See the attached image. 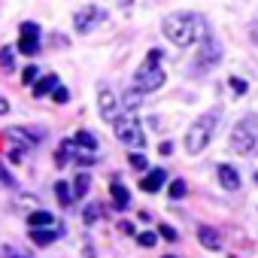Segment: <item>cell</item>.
Wrapping results in <instances>:
<instances>
[{
    "label": "cell",
    "mask_w": 258,
    "mask_h": 258,
    "mask_svg": "<svg viewBox=\"0 0 258 258\" xmlns=\"http://www.w3.org/2000/svg\"><path fill=\"white\" fill-rule=\"evenodd\" d=\"M55 85H58V76H55V73H49V76H37V82H34V97H46V94H52Z\"/></svg>",
    "instance_id": "cell-15"
},
{
    "label": "cell",
    "mask_w": 258,
    "mask_h": 258,
    "mask_svg": "<svg viewBox=\"0 0 258 258\" xmlns=\"http://www.w3.org/2000/svg\"><path fill=\"white\" fill-rule=\"evenodd\" d=\"M228 85H231L237 94H246V91H249V85H246L243 79H237V76H231V82H228Z\"/></svg>",
    "instance_id": "cell-30"
},
{
    "label": "cell",
    "mask_w": 258,
    "mask_h": 258,
    "mask_svg": "<svg viewBox=\"0 0 258 258\" xmlns=\"http://www.w3.org/2000/svg\"><path fill=\"white\" fill-rule=\"evenodd\" d=\"M52 97H55L58 103H67V100H70V91H67L64 85H55V91H52Z\"/></svg>",
    "instance_id": "cell-29"
},
{
    "label": "cell",
    "mask_w": 258,
    "mask_h": 258,
    "mask_svg": "<svg viewBox=\"0 0 258 258\" xmlns=\"http://www.w3.org/2000/svg\"><path fill=\"white\" fill-rule=\"evenodd\" d=\"M7 112H10V103H7L4 97H0V115H7Z\"/></svg>",
    "instance_id": "cell-34"
},
{
    "label": "cell",
    "mask_w": 258,
    "mask_h": 258,
    "mask_svg": "<svg viewBox=\"0 0 258 258\" xmlns=\"http://www.w3.org/2000/svg\"><path fill=\"white\" fill-rule=\"evenodd\" d=\"M58 222H55V216L52 213H46V210H37V213H31L28 216V228H55Z\"/></svg>",
    "instance_id": "cell-16"
},
{
    "label": "cell",
    "mask_w": 258,
    "mask_h": 258,
    "mask_svg": "<svg viewBox=\"0 0 258 258\" xmlns=\"http://www.w3.org/2000/svg\"><path fill=\"white\" fill-rule=\"evenodd\" d=\"M255 146H258V118L246 115V118H240L234 124V131H231V149L237 155H249Z\"/></svg>",
    "instance_id": "cell-5"
},
{
    "label": "cell",
    "mask_w": 258,
    "mask_h": 258,
    "mask_svg": "<svg viewBox=\"0 0 258 258\" xmlns=\"http://www.w3.org/2000/svg\"><path fill=\"white\" fill-rule=\"evenodd\" d=\"M73 146H76V149H85V152H97V140H94L91 131H76Z\"/></svg>",
    "instance_id": "cell-17"
},
{
    "label": "cell",
    "mask_w": 258,
    "mask_h": 258,
    "mask_svg": "<svg viewBox=\"0 0 258 258\" xmlns=\"http://www.w3.org/2000/svg\"><path fill=\"white\" fill-rule=\"evenodd\" d=\"M58 234H61L58 225H55V228H31V240H34L37 246H49V243H55Z\"/></svg>",
    "instance_id": "cell-14"
},
{
    "label": "cell",
    "mask_w": 258,
    "mask_h": 258,
    "mask_svg": "<svg viewBox=\"0 0 258 258\" xmlns=\"http://www.w3.org/2000/svg\"><path fill=\"white\" fill-rule=\"evenodd\" d=\"M222 61V46L213 40V37H204V43L198 46V58H195V67L198 70H210Z\"/></svg>",
    "instance_id": "cell-6"
},
{
    "label": "cell",
    "mask_w": 258,
    "mask_h": 258,
    "mask_svg": "<svg viewBox=\"0 0 258 258\" xmlns=\"http://www.w3.org/2000/svg\"><path fill=\"white\" fill-rule=\"evenodd\" d=\"M19 31H22V40H19V52H22V55H28V58H34V55L40 52V40H37V37H40V28H37L34 22H25Z\"/></svg>",
    "instance_id": "cell-8"
},
{
    "label": "cell",
    "mask_w": 258,
    "mask_h": 258,
    "mask_svg": "<svg viewBox=\"0 0 258 258\" xmlns=\"http://www.w3.org/2000/svg\"><path fill=\"white\" fill-rule=\"evenodd\" d=\"M158 234H161L164 240H170V243H176V240H179V234H176V228H170V225H161V228H158Z\"/></svg>",
    "instance_id": "cell-28"
},
{
    "label": "cell",
    "mask_w": 258,
    "mask_h": 258,
    "mask_svg": "<svg viewBox=\"0 0 258 258\" xmlns=\"http://www.w3.org/2000/svg\"><path fill=\"white\" fill-rule=\"evenodd\" d=\"M167 195H170V201H179V198H185V195H188V185H185V179H173V182H170V188H167Z\"/></svg>",
    "instance_id": "cell-21"
},
{
    "label": "cell",
    "mask_w": 258,
    "mask_h": 258,
    "mask_svg": "<svg viewBox=\"0 0 258 258\" xmlns=\"http://www.w3.org/2000/svg\"><path fill=\"white\" fill-rule=\"evenodd\" d=\"M112 204H115V210H124L127 204H131V195H127V188L121 185V182H112Z\"/></svg>",
    "instance_id": "cell-18"
},
{
    "label": "cell",
    "mask_w": 258,
    "mask_h": 258,
    "mask_svg": "<svg viewBox=\"0 0 258 258\" xmlns=\"http://www.w3.org/2000/svg\"><path fill=\"white\" fill-rule=\"evenodd\" d=\"M88 185H91V176H88V173H79V176L73 179V185H70L73 198H76V201H79V198H85V195H88Z\"/></svg>",
    "instance_id": "cell-19"
},
{
    "label": "cell",
    "mask_w": 258,
    "mask_h": 258,
    "mask_svg": "<svg viewBox=\"0 0 258 258\" xmlns=\"http://www.w3.org/2000/svg\"><path fill=\"white\" fill-rule=\"evenodd\" d=\"M198 243H201L204 249H210V252H219V249L225 246V237H222L216 228H210V225H201V228H198Z\"/></svg>",
    "instance_id": "cell-9"
},
{
    "label": "cell",
    "mask_w": 258,
    "mask_h": 258,
    "mask_svg": "<svg viewBox=\"0 0 258 258\" xmlns=\"http://www.w3.org/2000/svg\"><path fill=\"white\" fill-rule=\"evenodd\" d=\"M55 195H58L61 207H70V201H73V191H70V185H67V182H55Z\"/></svg>",
    "instance_id": "cell-22"
},
{
    "label": "cell",
    "mask_w": 258,
    "mask_h": 258,
    "mask_svg": "<svg viewBox=\"0 0 258 258\" xmlns=\"http://www.w3.org/2000/svg\"><path fill=\"white\" fill-rule=\"evenodd\" d=\"M100 216H103V207H100V204H88V210H85V222H88V225H94Z\"/></svg>",
    "instance_id": "cell-24"
},
{
    "label": "cell",
    "mask_w": 258,
    "mask_h": 258,
    "mask_svg": "<svg viewBox=\"0 0 258 258\" xmlns=\"http://www.w3.org/2000/svg\"><path fill=\"white\" fill-rule=\"evenodd\" d=\"M127 164H131L134 170H146V167H149V161H146V158H143L140 152H134L131 158H127Z\"/></svg>",
    "instance_id": "cell-26"
},
{
    "label": "cell",
    "mask_w": 258,
    "mask_h": 258,
    "mask_svg": "<svg viewBox=\"0 0 258 258\" xmlns=\"http://www.w3.org/2000/svg\"><path fill=\"white\" fill-rule=\"evenodd\" d=\"M13 58H16V55H13V49H0V67H4L7 73L13 70Z\"/></svg>",
    "instance_id": "cell-25"
},
{
    "label": "cell",
    "mask_w": 258,
    "mask_h": 258,
    "mask_svg": "<svg viewBox=\"0 0 258 258\" xmlns=\"http://www.w3.org/2000/svg\"><path fill=\"white\" fill-rule=\"evenodd\" d=\"M100 19H106L103 16V10L100 7H82L76 16H73V25H76V34H88L94 25H100Z\"/></svg>",
    "instance_id": "cell-7"
},
{
    "label": "cell",
    "mask_w": 258,
    "mask_h": 258,
    "mask_svg": "<svg viewBox=\"0 0 258 258\" xmlns=\"http://www.w3.org/2000/svg\"><path fill=\"white\" fill-rule=\"evenodd\" d=\"M219 182H222L225 191H237L240 188V173L231 164H219Z\"/></svg>",
    "instance_id": "cell-13"
},
{
    "label": "cell",
    "mask_w": 258,
    "mask_h": 258,
    "mask_svg": "<svg viewBox=\"0 0 258 258\" xmlns=\"http://www.w3.org/2000/svg\"><path fill=\"white\" fill-rule=\"evenodd\" d=\"M0 182H7V185H13V179H10V173H7L4 167H0Z\"/></svg>",
    "instance_id": "cell-33"
},
{
    "label": "cell",
    "mask_w": 258,
    "mask_h": 258,
    "mask_svg": "<svg viewBox=\"0 0 258 258\" xmlns=\"http://www.w3.org/2000/svg\"><path fill=\"white\" fill-rule=\"evenodd\" d=\"M158 152H161V155H170V152H173V143H170V140H164V143L158 146Z\"/></svg>",
    "instance_id": "cell-32"
},
{
    "label": "cell",
    "mask_w": 258,
    "mask_h": 258,
    "mask_svg": "<svg viewBox=\"0 0 258 258\" xmlns=\"http://www.w3.org/2000/svg\"><path fill=\"white\" fill-rule=\"evenodd\" d=\"M143 97H146L143 91H137V88H131V91H127V94L121 97V106H124L127 112H131V109H137V106L143 103Z\"/></svg>",
    "instance_id": "cell-20"
},
{
    "label": "cell",
    "mask_w": 258,
    "mask_h": 258,
    "mask_svg": "<svg viewBox=\"0 0 258 258\" xmlns=\"http://www.w3.org/2000/svg\"><path fill=\"white\" fill-rule=\"evenodd\" d=\"M0 258H31V255H22V252H16L13 246H4V249H0Z\"/></svg>",
    "instance_id": "cell-31"
},
{
    "label": "cell",
    "mask_w": 258,
    "mask_h": 258,
    "mask_svg": "<svg viewBox=\"0 0 258 258\" xmlns=\"http://www.w3.org/2000/svg\"><path fill=\"white\" fill-rule=\"evenodd\" d=\"M7 140H13L16 146H22V149H34L37 143H40V137L34 134V131H25V127H7V134H4Z\"/></svg>",
    "instance_id": "cell-10"
},
{
    "label": "cell",
    "mask_w": 258,
    "mask_h": 258,
    "mask_svg": "<svg viewBox=\"0 0 258 258\" xmlns=\"http://www.w3.org/2000/svg\"><path fill=\"white\" fill-rule=\"evenodd\" d=\"M158 61H161V52L152 49V52L146 55L143 67L137 70V79H134V88H137V91L149 94V91H158V88L164 85V70L158 67Z\"/></svg>",
    "instance_id": "cell-3"
},
{
    "label": "cell",
    "mask_w": 258,
    "mask_h": 258,
    "mask_svg": "<svg viewBox=\"0 0 258 258\" xmlns=\"http://www.w3.org/2000/svg\"><path fill=\"white\" fill-rule=\"evenodd\" d=\"M112 131L115 137L124 143V146H131V149H143L149 140H146V131H143V124L134 112H124V115H115L112 121Z\"/></svg>",
    "instance_id": "cell-2"
},
{
    "label": "cell",
    "mask_w": 258,
    "mask_h": 258,
    "mask_svg": "<svg viewBox=\"0 0 258 258\" xmlns=\"http://www.w3.org/2000/svg\"><path fill=\"white\" fill-rule=\"evenodd\" d=\"M161 31H164V37H167L170 43H176V46H191L195 37L204 34V22H201L195 13H176V16L164 19Z\"/></svg>",
    "instance_id": "cell-1"
},
{
    "label": "cell",
    "mask_w": 258,
    "mask_h": 258,
    "mask_svg": "<svg viewBox=\"0 0 258 258\" xmlns=\"http://www.w3.org/2000/svg\"><path fill=\"white\" fill-rule=\"evenodd\" d=\"M155 240H158V237H155L152 231H143V234H137V243H140V246H146V249H152V246H155Z\"/></svg>",
    "instance_id": "cell-27"
},
{
    "label": "cell",
    "mask_w": 258,
    "mask_h": 258,
    "mask_svg": "<svg viewBox=\"0 0 258 258\" xmlns=\"http://www.w3.org/2000/svg\"><path fill=\"white\" fill-rule=\"evenodd\" d=\"M37 76H40V67H37V64H28V67L22 70V82H25V85H34Z\"/></svg>",
    "instance_id": "cell-23"
},
{
    "label": "cell",
    "mask_w": 258,
    "mask_h": 258,
    "mask_svg": "<svg viewBox=\"0 0 258 258\" xmlns=\"http://www.w3.org/2000/svg\"><path fill=\"white\" fill-rule=\"evenodd\" d=\"M164 258H173V255H164Z\"/></svg>",
    "instance_id": "cell-36"
},
{
    "label": "cell",
    "mask_w": 258,
    "mask_h": 258,
    "mask_svg": "<svg viewBox=\"0 0 258 258\" xmlns=\"http://www.w3.org/2000/svg\"><path fill=\"white\" fill-rule=\"evenodd\" d=\"M255 182H258V170H255Z\"/></svg>",
    "instance_id": "cell-35"
},
{
    "label": "cell",
    "mask_w": 258,
    "mask_h": 258,
    "mask_svg": "<svg viewBox=\"0 0 258 258\" xmlns=\"http://www.w3.org/2000/svg\"><path fill=\"white\" fill-rule=\"evenodd\" d=\"M216 121H219V109H213V112L201 115V118L188 127V134H185V149H188L191 155H198V152H204V149H207V143H210V137H213Z\"/></svg>",
    "instance_id": "cell-4"
},
{
    "label": "cell",
    "mask_w": 258,
    "mask_h": 258,
    "mask_svg": "<svg viewBox=\"0 0 258 258\" xmlns=\"http://www.w3.org/2000/svg\"><path fill=\"white\" fill-rule=\"evenodd\" d=\"M97 103H100V115H103V121H115V115H118V100H115V94L109 91V88H103L100 91V97H97Z\"/></svg>",
    "instance_id": "cell-11"
},
{
    "label": "cell",
    "mask_w": 258,
    "mask_h": 258,
    "mask_svg": "<svg viewBox=\"0 0 258 258\" xmlns=\"http://www.w3.org/2000/svg\"><path fill=\"white\" fill-rule=\"evenodd\" d=\"M164 182H167V173H164L161 167H155V170H149V173L143 176V182H140V188H143L146 195H155V191H158V188H161Z\"/></svg>",
    "instance_id": "cell-12"
}]
</instances>
